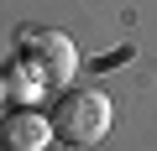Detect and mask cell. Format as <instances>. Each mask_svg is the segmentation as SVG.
<instances>
[{
    "label": "cell",
    "instance_id": "cell-3",
    "mask_svg": "<svg viewBox=\"0 0 157 151\" xmlns=\"http://www.w3.org/2000/svg\"><path fill=\"white\" fill-rule=\"evenodd\" d=\"M52 125L42 110H11L0 120V151H47Z\"/></svg>",
    "mask_w": 157,
    "mask_h": 151
},
{
    "label": "cell",
    "instance_id": "cell-4",
    "mask_svg": "<svg viewBox=\"0 0 157 151\" xmlns=\"http://www.w3.org/2000/svg\"><path fill=\"white\" fill-rule=\"evenodd\" d=\"M0 94H6V73H0Z\"/></svg>",
    "mask_w": 157,
    "mask_h": 151
},
{
    "label": "cell",
    "instance_id": "cell-2",
    "mask_svg": "<svg viewBox=\"0 0 157 151\" xmlns=\"http://www.w3.org/2000/svg\"><path fill=\"white\" fill-rule=\"evenodd\" d=\"M26 68L42 78V89H63V84H73V73H78V47L63 31H37L32 47H26Z\"/></svg>",
    "mask_w": 157,
    "mask_h": 151
},
{
    "label": "cell",
    "instance_id": "cell-1",
    "mask_svg": "<svg viewBox=\"0 0 157 151\" xmlns=\"http://www.w3.org/2000/svg\"><path fill=\"white\" fill-rule=\"evenodd\" d=\"M52 141H68V146H94L105 130H110V99L100 89H63L52 115Z\"/></svg>",
    "mask_w": 157,
    "mask_h": 151
}]
</instances>
